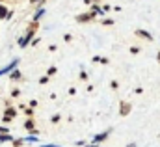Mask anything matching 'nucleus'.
Instances as JSON below:
<instances>
[{
  "label": "nucleus",
  "instance_id": "nucleus-1",
  "mask_svg": "<svg viewBox=\"0 0 160 147\" xmlns=\"http://www.w3.org/2000/svg\"><path fill=\"white\" fill-rule=\"evenodd\" d=\"M36 30H38V23H34V24L30 26V30L26 32V36L19 39V47H26V45H28V43L34 39V34H36Z\"/></svg>",
  "mask_w": 160,
  "mask_h": 147
},
{
  "label": "nucleus",
  "instance_id": "nucleus-2",
  "mask_svg": "<svg viewBox=\"0 0 160 147\" xmlns=\"http://www.w3.org/2000/svg\"><path fill=\"white\" fill-rule=\"evenodd\" d=\"M15 115H17V110H15V108H6V112H4V117H2V119L8 123V121H11Z\"/></svg>",
  "mask_w": 160,
  "mask_h": 147
},
{
  "label": "nucleus",
  "instance_id": "nucleus-3",
  "mask_svg": "<svg viewBox=\"0 0 160 147\" xmlns=\"http://www.w3.org/2000/svg\"><path fill=\"white\" fill-rule=\"evenodd\" d=\"M108 136H110V130H106V132H102V134H97V136L93 138V144H97V145H99V144H101V142H104Z\"/></svg>",
  "mask_w": 160,
  "mask_h": 147
},
{
  "label": "nucleus",
  "instance_id": "nucleus-4",
  "mask_svg": "<svg viewBox=\"0 0 160 147\" xmlns=\"http://www.w3.org/2000/svg\"><path fill=\"white\" fill-rule=\"evenodd\" d=\"M91 19H93V13H84V15H78V17H77L78 23H88V21H91Z\"/></svg>",
  "mask_w": 160,
  "mask_h": 147
},
{
  "label": "nucleus",
  "instance_id": "nucleus-5",
  "mask_svg": "<svg viewBox=\"0 0 160 147\" xmlns=\"http://www.w3.org/2000/svg\"><path fill=\"white\" fill-rule=\"evenodd\" d=\"M136 36H140V37H145L147 41H153V36H151L149 32H145V30H136Z\"/></svg>",
  "mask_w": 160,
  "mask_h": 147
},
{
  "label": "nucleus",
  "instance_id": "nucleus-6",
  "mask_svg": "<svg viewBox=\"0 0 160 147\" xmlns=\"http://www.w3.org/2000/svg\"><path fill=\"white\" fill-rule=\"evenodd\" d=\"M91 11H93V17H95V15H104V11H102L97 4H93V6H91Z\"/></svg>",
  "mask_w": 160,
  "mask_h": 147
},
{
  "label": "nucleus",
  "instance_id": "nucleus-7",
  "mask_svg": "<svg viewBox=\"0 0 160 147\" xmlns=\"http://www.w3.org/2000/svg\"><path fill=\"white\" fill-rule=\"evenodd\" d=\"M43 15H45V9H43V8H39V9L36 11V15H34V23H38V21H39Z\"/></svg>",
  "mask_w": 160,
  "mask_h": 147
},
{
  "label": "nucleus",
  "instance_id": "nucleus-8",
  "mask_svg": "<svg viewBox=\"0 0 160 147\" xmlns=\"http://www.w3.org/2000/svg\"><path fill=\"white\" fill-rule=\"evenodd\" d=\"M130 108H132V106H130V104H128V103H125V104H123V106H121V115H127V114H128V112H130Z\"/></svg>",
  "mask_w": 160,
  "mask_h": 147
},
{
  "label": "nucleus",
  "instance_id": "nucleus-9",
  "mask_svg": "<svg viewBox=\"0 0 160 147\" xmlns=\"http://www.w3.org/2000/svg\"><path fill=\"white\" fill-rule=\"evenodd\" d=\"M24 129H26V130H30V132H32V130H36V129H34V121H32V119H28V121L24 123Z\"/></svg>",
  "mask_w": 160,
  "mask_h": 147
},
{
  "label": "nucleus",
  "instance_id": "nucleus-10",
  "mask_svg": "<svg viewBox=\"0 0 160 147\" xmlns=\"http://www.w3.org/2000/svg\"><path fill=\"white\" fill-rule=\"evenodd\" d=\"M8 13H9V11L6 9V6H2V4H0V19H6V17H8Z\"/></svg>",
  "mask_w": 160,
  "mask_h": 147
},
{
  "label": "nucleus",
  "instance_id": "nucleus-11",
  "mask_svg": "<svg viewBox=\"0 0 160 147\" xmlns=\"http://www.w3.org/2000/svg\"><path fill=\"white\" fill-rule=\"evenodd\" d=\"M0 142H13V138L9 134H0Z\"/></svg>",
  "mask_w": 160,
  "mask_h": 147
},
{
  "label": "nucleus",
  "instance_id": "nucleus-12",
  "mask_svg": "<svg viewBox=\"0 0 160 147\" xmlns=\"http://www.w3.org/2000/svg\"><path fill=\"white\" fill-rule=\"evenodd\" d=\"M19 78H21V71L13 69V73H11V80H19Z\"/></svg>",
  "mask_w": 160,
  "mask_h": 147
},
{
  "label": "nucleus",
  "instance_id": "nucleus-13",
  "mask_svg": "<svg viewBox=\"0 0 160 147\" xmlns=\"http://www.w3.org/2000/svg\"><path fill=\"white\" fill-rule=\"evenodd\" d=\"M56 71H58V69H56L54 65H52V67H48V71H47V76H52V74H56Z\"/></svg>",
  "mask_w": 160,
  "mask_h": 147
},
{
  "label": "nucleus",
  "instance_id": "nucleus-14",
  "mask_svg": "<svg viewBox=\"0 0 160 147\" xmlns=\"http://www.w3.org/2000/svg\"><path fill=\"white\" fill-rule=\"evenodd\" d=\"M102 24H104V26H112V24H114V21H112V19H104V21H102Z\"/></svg>",
  "mask_w": 160,
  "mask_h": 147
},
{
  "label": "nucleus",
  "instance_id": "nucleus-15",
  "mask_svg": "<svg viewBox=\"0 0 160 147\" xmlns=\"http://www.w3.org/2000/svg\"><path fill=\"white\" fill-rule=\"evenodd\" d=\"M24 142H38V136H28V138H24Z\"/></svg>",
  "mask_w": 160,
  "mask_h": 147
},
{
  "label": "nucleus",
  "instance_id": "nucleus-16",
  "mask_svg": "<svg viewBox=\"0 0 160 147\" xmlns=\"http://www.w3.org/2000/svg\"><path fill=\"white\" fill-rule=\"evenodd\" d=\"M48 82V76H41L39 78V84H47Z\"/></svg>",
  "mask_w": 160,
  "mask_h": 147
},
{
  "label": "nucleus",
  "instance_id": "nucleus-17",
  "mask_svg": "<svg viewBox=\"0 0 160 147\" xmlns=\"http://www.w3.org/2000/svg\"><path fill=\"white\" fill-rule=\"evenodd\" d=\"M110 86H112V89H118V88H119V86H118V82H116V80H112V82H110Z\"/></svg>",
  "mask_w": 160,
  "mask_h": 147
},
{
  "label": "nucleus",
  "instance_id": "nucleus-18",
  "mask_svg": "<svg viewBox=\"0 0 160 147\" xmlns=\"http://www.w3.org/2000/svg\"><path fill=\"white\" fill-rule=\"evenodd\" d=\"M50 121H52V123H58V121H60V115H58V114H56V115H52V119H50Z\"/></svg>",
  "mask_w": 160,
  "mask_h": 147
},
{
  "label": "nucleus",
  "instance_id": "nucleus-19",
  "mask_svg": "<svg viewBox=\"0 0 160 147\" xmlns=\"http://www.w3.org/2000/svg\"><path fill=\"white\" fill-rule=\"evenodd\" d=\"M130 52H132V54H138V52H140V48H138V47H132V48H130Z\"/></svg>",
  "mask_w": 160,
  "mask_h": 147
},
{
  "label": "nucleus",
  "instance_id": "nucleus-20",
  "mask_svg": "<svg viewBox=\"0 0 160 147\" xmlns=\"http://www.w3.org/2000/svg\"><path fill=\"white\" fill-rule=\"evenodd\" d=\"M4 132H9V129L8 127H0V134H4Z\"/></svg>",
  "mask_w": 160,
  "mask_h": 147
},
{
  "label": "nucleus",
  "instance_id": "nucleus-21",
  "mask_svg": "<svg viewBox=\"0 0 160 147\" xmlns=\"http://www.w3.org/2000/svg\"><path fill=\"white\" fill-rule=\"evenodd\" d=\"M110 9H112V8H110L108 4H104V6H102V11H110Z\"/></svg>",
  "mask_w": 160,
  "mask_h": 147
},
{
  "label": "nucleus",
  "instance_id": "nucleus-22",
  "mask_svg": "<svg viewBox=\"0 0 160 147\" xmlns=\"http://www.w3.org/2000/svg\"><path fill=\"white\" fill-rule=\"evenodd\" d=\"M80 78H82V80H86V78H88V73H84V71H82V73H80Z\"/></svg>",
  "mask_w": 160,
  "mask_h": 147
},
{
  "label": "nucleus",
  "instance_id": "nucleus-23",
  "mask_svg": "<svg viewBox=\"0 0 160 147\" xmlns=\"http://www.w3.org/2000/svg\"><path fill=\"white\" fill-rule=\"evenodd\" d=\"M41 147H60V145H54V144H45V145H41Z\"/></svg>",
  "mask_w": 160,
  "mask_h": 147
},
{
  "label": "nucleus",
  "instance_id": "nucleus-24",
  "mask_svg": "<svg viewBox=\"0 0 160 147\" xmlns=\"http://www.w3.org/2000/svg\"><path fill=\"white\" fill-rule=\"evenodd\" d=\"M86 147H101V145H97V144H89V145H88V144H86Z\"/></svg>",
  "mask_w": 160,
  "mask_h": 147
},
{
  "label": "nucleus",
  "instance_id": "nucleus-25",
  "mask_svg": "<svg viewBox=\"0 0 160 147\" xmlns=\"http://www.w3.org/2000/svg\"><path fill=\"white\" fill-rule=\"evenodd\" d=\"M127 147H136V144H134V142H132V144H128V145Z\"/></svg>",
  "mask_w": 160,
  "mask_h": 147
},
{
  "label": "nucleus",
  "instance_id": "nucleus-26",
  "mask_svg": "<svg viewBox=\"0 0 160 147\" xmlns=\"http://www.w3.org/2000/svg\"><path fill=\"white\" fill-rule=\"evenodd\" d=\"M157 60H158V62H160V52H158V54H157Z\"/></svg>",
  "mask_w": 160,
  "mask_h": 147
},
{
  "label": "nucleus",
  "instance_id": "nucleus-27",
  "mask_svg": "<svg viewBox=\"0 0 160 147\" xmlns=\"http://www.w3.org/2000/svg\"><path fill=\"white\" fill-rule=\"evenodd\" d=\"M36 2H39V0H32V4H36Z\"/></svg>",
  "mask_w": 160,
  "mask_h": 147
},
{
  "label": "nucleus",
  "instance_id": "nucleus-28",
  "mask_svg": "<svg viewBox=\"0 0 160 147\" xmlns=\"http://www.w3.org/2000/svg\"><path fill=\"white\" fill-rule=\"evenodd\" d=\"M0 2H2V0H0Z\"/></svg>",
  "mask_w": 160,
  "mask_h": 147
}]
</instances>
